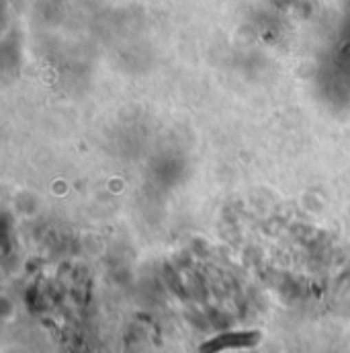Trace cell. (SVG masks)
Instances as JSON below:
<instances>
[{
    "instance_id": "obj_1",
    "label": "cell",
    "mask_w": 350,
    "mask_h": 353,
    "mask_svg": "<svg viewBox=\"0 0 350 353\" xmlns=\"http://www.w3.org/2000/svg\"><path fill=\"white\" fill-rule=\"evenodd\" d=\"M259 341V333H232V335H221L209 343L203 345V353H217L226 347H244V345H254Z\"/></svg>"
}]
</instances>
